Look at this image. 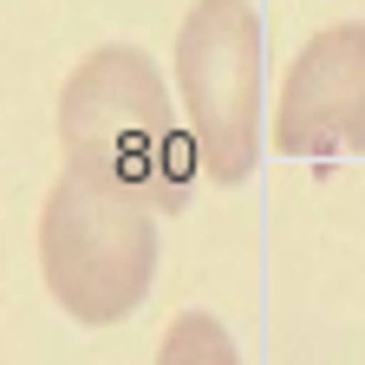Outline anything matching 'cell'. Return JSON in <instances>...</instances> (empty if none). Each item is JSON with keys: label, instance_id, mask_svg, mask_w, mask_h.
<instances>
[{"label": "cell", "instance_id": "obj_1", "mask_svg": "<svg viewBox=\"0 0 365 365\" xmlns=\"http://www.w3.org/2000/svg\"><path fill=\"white\" fill-rule=\"evenodd\" d=\"M163 202L105 163L66 157L39 209V281L78 327H118L150 300Z\"/></svg>", "mask_w": 365, "mask_h": 365}, {"label": "cell", "instance_id": "obj_2", "mask_svg": "<svg viewBox=\"0 0 365 365\" xmlns=\"http://www.w3.org/2000/svg\"><path fill=\"white\" fill-rule=\"evenodd\" d=\"M59 150L105 163L163 202V215L190 209L196 190V137L182 130L170 78L157 72V59L144 46H98L72 66V78L59 85Z\"/></svg>", "mask_w": 365, "mask_h": 365}, {"label": "cell", "instance_id": "obj_3", "mask_svg": "<svg viewBox=\"0 0 365 365\" xmlns=\"http://www.w3.org/2000/svg\"><path fill=\"white\" fill-rule=\"evenodd\" d=\"M176 91L209 182L242 190L261 163V20L248 0H196L176 26Z\"/></svg>", "mask_w": 365, "mask_h": 365}, {"label": "cell", "instance_id": "obj_4", "mask_svg": "<svg viewBox=\"0 0 365 365\" xmlns=\"http://www.w3.org/2000/svg\"><path fill=\"white\" fill-rule=\"evenodd\" d=\"M274 144L307 163L365 150V20H333L294 53L274 105Z\"/></svg>", "mask_w": 365, "mask_h": 365}, {"label": "cell", "instance_id": "obj_5", "mask_svg": "<svg viewBox=\"0 0 365 365\" xmlns=\"http://www.w3.org/2000/svg\"><path fill=\"white\" fill-rule=\"evenodd\" d=\"M157 365H242V352H235V333H228L215 313L196 307V313L170 319V333L157 346Z\"/></svg>", "mask_w": 365, "mask_h": 365}]
</instances>
